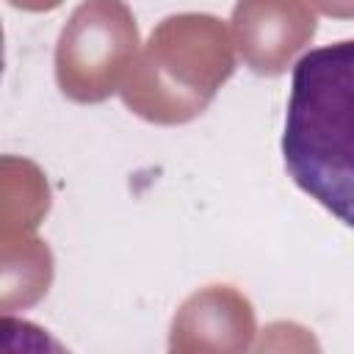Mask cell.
Wrapping results in <instances>:
<instances>
[{
	"instance_id": "cell-1",
	"label": "cell",
	"mask_w": 354,
	"mask_h": 354,
	"mask_svg": "<svg viewBox=\"0 0 354 354\" xmlns=\"http://www.w3.org/2000/svg\"><path fill=\"white\" fill-rule=\"evenodd\" d=\"M282 160L310 199L354 227V39L313 47L293 64Z\"/></svg>"
}]
</instances>
